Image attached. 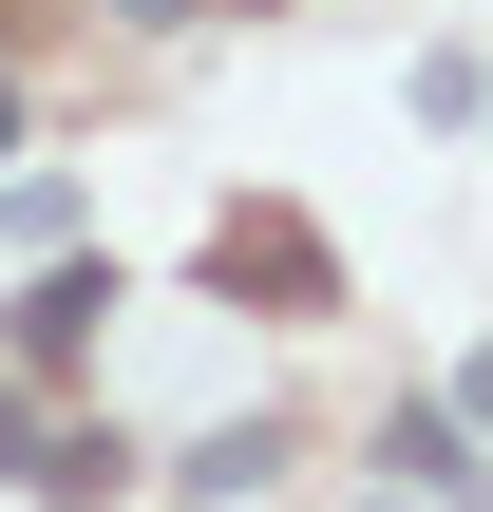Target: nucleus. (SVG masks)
I'll list each match as a JSON object with an SVG mask.
<instances>
[{"label": "nucleus", "mask_w": 493, "mask_h": 512, "mask_svg": "<svg viewBox=\"0 0 493 512\" xmlns=\"http://www.w3.org/2000/svg\"><path fill=\"white\" fill-rule=\"evenodd\" d=\"M209 285L266 304V323H323V304H342V247H323L304 209H228V228H209Z\"/></svg>", "instance_id": "1"}, {"label": "nucleus", "mask_w": 493, "mask_h": 512, "mask_svg": "<svg viewBox=\"0 0 493 512\" xmlns=\"http://www.w3.org/2000/svg\"><path fill=\"white\" fill-rule=\"evenodd\" d=\"M95 323H114V266H38V285H19V361H38V380H57Z\"/></svg>", "instance_id": "2"}, {"label": "nucleus", "mask_w": 493, "mask_h": 512, "mask_svg": "<svg viewBox=\"0 0 493 512\" xmlns=\"http://www.w3.org/2000/svg\"><path fill=\"white\" fill-rule=\"evenodd\" d=\"M19 475H38L57 512H114V494H133V437H95V418H76V437H38Z\"/></svg>", "instance_id": "3"}, {"label": "nucleus", "mask_w": 493, "mask_h": 512, "mask_svg": "<svg viewBox=\"0 0 493 512\" xmlns=\"http://www.w3.org/2000/svg\"><path fill=\"white\" fill-rule=\"evenodd\" d=\"M380 456H399V475H437V494H456V475H475V418H380Z\"/></svg>", "instance_id": "4"}, {"label": "nucleus", "mask_w": 493, "mask_h": 512, "mask_svg": "<svg viewBox=\"0 0 493 512\" xmlns=\"http://www.w3.org/2000/svg\"><path fill=\"white\" fill-rule=\"evenodd\" d=\"M456 418H475V437H493V342H475V380H456Z\"/></svg>", "instance_id": "5"}, {"label": "nucleus", "mask_w": 493, "mask_h": 512, "mask_svg": "<svg viewBox=\"0 0 493 512\" xmlns=\"http://www.w3.org/2000/svg\"><path fill=\"white\" fill-rule=\"evenodd\" d=\"M19 456H38V437H19V380H0V475H19Z\"/></svg>", "instance_id": "6"}, {"label": "nucleus", "mask_w": 493, "mask_h": 512, "mask_svg": "<svg viewBox=\"0 0 493 512\" xmlns=\"http://www.w3.org/2000/svg\"><path fill=\"white\" fill-rule=\"evenodd\" d=\"M0 152H19V95H0Z\"/></svg>", "instance_id": "7"}]
</instances>
